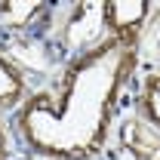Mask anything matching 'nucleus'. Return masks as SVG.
<instances>
[{
	"label": "nucleus",
	"instance_id": "obj_1",
	"mask_svg": "<svg viewBox=\"0 0 160 160\" xmlns=\"http://www.w3.org/2000/svg\"><path fill=\"white\" fill-rule=\"evenodd\" d=\"M139 68V46L99 40L65 62L62 77L31 92L12 117L22 145L46 160H92L111 139L123 89Z\"/></svg>",
	"mask_w": 160,
	"mask_h": 160
},
{
	"label": "nucleus",
	"instance_id": "obj_2",
	"mask_svg": "<svg viewBox=\"0 0 160 160\" xmlns=\"http://www.w3.org/2000/svg\"><path fill=\"white\" fill-rule=\"evenodd\" d=\"M148 16H151V3H145V0H105V6H102L105 37L139 46Z\"/></svg>",
	"mask_w": 160,
	"mask_h": 160
},
{
	"label": "nucleus",
	"instance_id": "obj_3",
	"mask_svg": "<svg viewBox=\"0 0 160 160\" xmlns=\"http://www.w3.org/2000/svg\"><path fill=\"white\" fill-rule=\"evenodd\" d=\"M31 96L28 77L16 59L0 52V111H19L22 102Z\"/></svg>",
	"mask_w": 160,
	"mask_h": 160
},
{
	"label": "nucleus",
	"instance_id": "obj_4",
	"mask_svg": "<svg viewBox=\"0 0 160 160\" xmlns=\"http://www.w3.org/2000/svg\"><path fill=\"white\" fill-rule=\"evenodd\" d=\"M43 12V0H0V25L6 31H28Z\"/></svg>",
	"mask_w": 160,
	"mask_h": 160
},
{
	"label": "nucleus",
	"instance_id": "obj_5",
	"mask_svg": "<svg viewBox=\"0 0 160 160\" xmlns=\"http://www.w3.org/2000/svg\"><path fill=\"white\" fill-rule=\"evenodd\" d=\"M139 120L160 132V71H148L139 86Z\"/></svg>",
	"mask_w": 160,
	"mask_h": 160
},
{
	"label": "nucleus",
	"instance_id": "obj_6",
	"mask_svg": "<svg viewBox=\"0 0 160 160\" xmlns=\"http://www.w3.org/2000/svg\"><path fill=\"white\" fill-rule=\"evenodd\" d=\"M0 160H9V136L3 123H0Z\"/></svg>",
	"mask_w": 160,
	"mask_h": 160
}]
</instances>
